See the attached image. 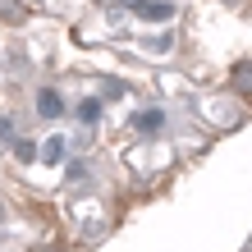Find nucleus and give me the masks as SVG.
<instances>
[{
  "instance_id": "nucleus-2",
  "label": "nucleus",
  "mask_w": 252,
  "mask_h": 252,
  "mask_svg": "<svg viewBox=\"0 0 252 252\" xmlns=\"http://www.w3.org/2000/svg\"><path fill=\"white\" fill-rule=\"evenodd\" d=\"M23 14H28L23 0H0V19H5V23H19Z\"/></svg>"
},
{
  "instance_id": "nucleus-1",
  "label": "nucleus",
  "mask_w": 252,
  "mask_h": 252,
  "mask_svg": "<svg viewBox=\"0 0 252 252\" xmlns=\"http://www.w3.org/2000/svg\"><path fill=\"white\" fill-rule=\"evenodd\" d=\"M133 9H138L142 19H170V9H165V5H156V0H133Z\"/></svg>"
},
{
  "instance_id": "nucleus-5",
  "label": "nucleus",
  "mask_w": 252,
  "mask_h": 252,
  "mask_svg": "<svg viewBox=\"0 0 252 252\" xmlns=\"http://www.w3.org/2000/svg\"><path fill=\"white\" fill-rule=\"evenodd\" d=\"M156 124H160V110H142L138 120H133V128H142V133H152Z\"/></svg>"
},
{
  "instance_id": "nucleus-4",
  "label": "nucleus",
  "mask_w": 252,
  "mask_h": 252,
  "mask_svg": "<svg viewBox=\"0 0 252 252\" xmlns=\"http://www.w3.org/2000/svg\"><path fill=\"white\" fill-rule=\"evenodd\" d=\"M37 110H41V115H60V110H64V101L55 96V92H41V96H37Z\"/></svg>"
},
{
  "instance_id": "nucleus-7",
  "label": "nucleus",
  "mask_w": 252,
  "mask_h": 252,
  "mask_svg": "<svg viewBox=\"0 0 252 252\" xmlns=\"http://www.w3.org/2000/svg\"><path fill=\"white\" fill-rule=\"evenodd\" d=\"M78 115H83L87 124H96V115H101V106H96V101H83V106H78Z\"/></svg>"
},
{
  "instance_id": "nucleus-6",
  "label": "nucleus",
  "mask_w": 252,
  "mask_h": 252,
  "mask_svg": "<svg viewBox=\"0 0 252 252\" xmlns=\"http://www.w3.org/2000/svg\"><path fill=\"white\" fill-rule=\"evenodd\" d=\"M60 152H64V142H60V138H51L46 147H41V156H46L51 165H55V160H60Z\"/></svg>"
},
{
  "instance_id": "nucleus-3",
  "label": "nucleus",
  "mask_w": 252,
  "mask_h": 252,
  "mask_svg": "<svg viewBox=\"0 0 252 252\" xmlns=\"http://www.w3.org/2000/svg\"><path fill=\"white\" fill-rule=\"evenodd\" d=\"M234 87H239V92H248V96H252V60H243L239 69H234Z\"/></svg>"
}]
</instances>
